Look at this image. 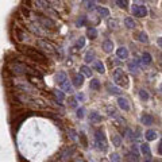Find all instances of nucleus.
Returning <instances> with one entry per match:
<instances>
[{"label": "nucleus", "instance_id": "1", "mask_svg": "<svg viewBox=\"0 0 162 162\" xmlns=\"http://www.w3.org/2000/svg\"><path fill=\"white\" fill-rule=\"evenodd\" d=\"M20 51L23 54H26L28 58H31V60H34L36 62H46V56L42 53V51H39L38 49H34V47H30V46H23L20 49Z\"/></svg>", "mask_w": 162, "mask_h": 162}, {"label": "nucleus", "instance_id": "2", "mask_svg": "<svg viewBox=\"0 0 162 162\" xmlns=\"http://www.w3.org/2000/svg\"><path fill=\"white\" fill-rule=\"evenodd\" d=\"M32 19H34L35 24H38L39 27H45V28H53L56 27L53 19H50L49 16L42 15V14H32Z\"/></svg>", "mask_w": 162, "mask_h": 162}, {"label": "nucleus", "instance_id": "3", "mask_svg": "<svg viewBox=\"0 0 162 162\" xmlns=\"http://www.w3.org/2000/svg\"><path fill=\"white\" fill-rule=\"evenodd\" d=\"M15 87L16 89L22 91L26 95H34L36 93V88L34 85H31L28 81H23V80H16L15 81Z\"/></svg>", "mask_w": 162, "mask_h": 162}, {"label": "nucleus", "instance_id": "4", "mask_svg": "<svg viewBox=\"0 0 162 162\" xmlns=\"http://www.w3.org/2000/svg\"><path fill=\"white\" fill-rule=\"evenodd\" d=\"M113 81L119 87H123V88L128 87V77L122 69H115L113 70Z\"/></svg>", "mask_w": 162, "mask_h": 162}, {"label": "nucleus", "instance_id": "5", "mask_svg": "<svg viewBox=\"0 0 162 162\" xmlns=\"http://www.w3.org/2000/svg\"><path fill=\"white\" fill-rule=\"evenodd\" d=\"M95 139H96V145L99 146V150H101V151H105L107 147H108V143H107V139H105V135L103 131H96V134H95Z\"/></svg>", "mask_w": 162, "mask_h": 162}, {"label": "nucleus", "instance_id": "6", "mask_svg": "<svg viewBox=\"0 0 162 162\" xmlns=\"http://www.w3.org/2000/svg\"><path fill=\"white\" fill-rule=\"evenodd\" d=\"M36 43H38V46H39V47H42L43 50H46L49 54H57V51H56V47H54V45H51V43L49 42V40H43V39H39Z\"/></svg>", "mask_w": 162, "mask_h": 162}, {"label": "nucleus", "instance_id": "7", "mask_svg": "<svg viewBox=\"0 0 162 162\" xmlns=\"http://www.w3.org/2000/svg\"><path fill=\"white\" fill-rule=\"evenodd\" d=\"M132 14L138 18H145L147 15V8L142 4H135L132 7Z\"/></svg>", "mask_w": 162, "mask_h": 162}, {"label": "nucleus", "instance_id": "8", "mask_svg": "<svg viewBox=\"0 0 162 162\" xmlns=\"http://www.w3.org/2000/svg\"><path fill=\"white\" fill-rule=\"evenodd\" d=\"M141 151L145 154V156H147V161L146 162L151 161V150H150V146L147 145V143H142V145H141Z\"/></svg>", "mask_w": 162, "mask_h": 162}, {"label": "nucleus", "instance_id": "9", "mask_svg": "<svg viewBox=\"0 0 162 162\" xmlns=\"http://www.w3.org/2000/svg\"><path fill=\"white\" fill-rule=\"evenodd\" d=\"M117 104H119V107L123 109V111H130V104H128L127 99L119 97V99H117Z\"/></svg>", "mask_w": 162, "mask_h": 162}, {"label": "nucleus", "instance_id": "10", "mask_svg": "<svg viewBox=\"0 0 162 162\" xmlns=\"http://www.w3.org/2000/svg\"><path fill=\"white\" fill-rule=\"evenodd\" d=\"M116 56L119 57V58H122V60H127L128 58V50L126 49V47H119V49L116 50Z\"/></svg>", "mask_w": 162, "mask_h": 162}, {"label": "nucleus", "instance_id": "11", "mask_svg": "<svg viewBox=\"0 0 162 162\" xmlns=\"http://www.w3.org/2000/svg\"><path fill=\"white\" fill-rule=\"evenodd\" d=\"M141 122L142 124H146V126H151L154 123V117L151 115H149V113H145L142 117H141Z\"/></svg>", "mask_w": 162, "mask_h": 162}, {"label": "nucleus", "instance_id": "12", "mask_svg": "<svg viewBox=\"0 0 162 162\" xmlns=\"http://www.w3.org/2000/svg\"><path fill=\"white\" fill-rule=\"evenodd\" d=\"M84 84V76L81 75V73H79V75H76L75 77H73V85L80 88L81 85Z\"/></svg>", "mask_w": 162, "mask_h": 162}, {"label": "nucleus", "instance_id": "13", "mask_svg": "<svg viewBox=\"0 0 162 162\" xmlns=\"http://www.w3.org/2000/svg\"><path fill=\"white\" fill-rule=\"evenodd\" d=\"M103 50H104L105 53H111L113 50V42H111L109 39H105L104 42H103Z\"/></svg>", "mask_w": 162, "mask_h": 162}, {"label": "nucleus", "instance_id": "14", "mask_svg": "<svg viewBox=\"0 0 162 162\" xmlns=\"http://www.w3.org/2000/svg\"><path fill=\"white\" fill-rule=\"evenodd\" d=\"M87 35H88V38H91V39H96L97 38V30L95 27H88Z\"/></svg>", "mask_w": 162, "mask_h": 162}, {"label": "nucleus", "instance_id": "15", "mask_svg": "<svg viewBox=\"0 0 162 162\" xmlns=\"http://www.w3.org/2000/svg\"><path fill=\"white\" fill-rule=\"evenodd\" d=\"M137 39L139 40V42H142V43H147V42H149V36H147V34H146L145 31L138 32V34H137Z\"/></svg>", "mask_w": 162, "mask_h": 162}, {"label": "nucleus", "instance_id": "16", "mask_svg": "<svg viewBox=\"0 0 162 162\" xmlns=\"http://www.w3.org/2000/svg\"><path fill=\"white\" fill-rule=\"evenodd\" d=\"M145 138H146V141H154V139L157 138V131H154V130H147L146 134H145Z\"/></svg>", "mask_w": 162, "mask_h": 162}, {"label": "nucleus", "instance_id": "17", "mask_svg": "<svg viewBox=\"0 0 162 162\" xmlns=\"http://www.w3.org/2000/svg\"><path fill=\"white\" fill-rule=\"evenodd\" d=\"M93 69L97 70L99 73H104V65H103L101 61H93Z\"/></svg>", "mask_w": 162, "mask_h": 162}, {"label": "nucleus", "instance_id": "18", "mask_svg": "<svg viewBox=\"0 0 162 162\" xmlns=\"http://www.w3.org/2000/svg\"><path fill=\"white\" fill-rule=\"evenodd\" d=\"M61 88H62V91L68 92V93H72L73 92V87L70 85V81H68V80H66L64 84H61Z\"/></svg>", "mask_w": 162, "mask_h": 162}, {"label": "nucleus", "instance_id": "19", "mask_svg": "<svg viewBox=\"0 0 162 162\" xmlns=\"http://www.w3.org/2000/svg\"><path fill=\"white\" fill-rule=\"evenodd\" d=\"M128 69H130L131 72H138L139 70V62L137 60L131 61L130 64H128Z\"/></svg>", "mask_w": 162, "mask_h": 162}, {"label": "nucleus", "instance_id": "20", "mask_svg": "<svg viewBox=\"0 0 162 162\" xmlns=\"http://www.w3.org/2000/svg\"><path fill=\"white\" fill-rule=\"evenodd\" d=\"M80 70H81V75H84L85 77H92V70H91L89 68H88L87 65H83V66H81Z\"/></svg>", "mask_w": 162, "mask_h": 162}, {"label": "nucleus", "instance_id": "21", "mask_svg": "<svg viewBox=\"0 0 162 162\" xmlns=\"http://www.w3.org/2000/svg\"><path fill=\"white\" fill-rule=\"evenodd\" d=\"M16 38L19 42H23V40H26V38H27V34H26L24 31H20L19 28H16Z\"/></svg>", "mask_w": 162, "mask_h": 162}, {"label": "nucleus", "instance_id": "22", "mask_svg": "<svg viewBox=\"0 0 162 162\" xmlns=\"http://www.w3.org/2000/svg\"><path fill=\"white\" fill-rule=\"evenodd\" d=\"M142 61H143V64H146V65H150L153 62L151 60V56H150V53H143L142 54Z\"/></svg>", "mask_w": 162, "mask_h": 162}, {"label": "nucleus", "instance_id": "23", "mask_svg": "<svg viewBox=\"0 0 162 162\" xmlns=\"http://www.w3.org/2000/svg\"><path fill=\"white\" fill-rule=\"evenodd\" d=\"M89 119H91L92 122H97V123H99V122L103 120V117H101V115H100L99 112H92L91 116H89Z\"/></svg>", "mask_w": 162, "mask_h": 162}, {"label": "nucleus", "instance_id": "24", "mask_svg": "<svg viewBox=\"0 0 162 162\" xmlns=\"http://www.w3.org/2000/svg\"><path fill=\"white\" fill-rule=\"evenodd\" d=\"M124 24H126L127 28H135L137 26H135V22L132 20V18H126L124 19Z\"/></svg>", "mask_w": 162, "mask_h": 162}, {"label": "nucleus", "instance_id": "25", "mask_svg": "<svg viewBox=\"0 0 162 162\" xmlns=\"http://www.w3.org/2000/svg\"><path fill=\"white\" fill-rule=\"evenodd\" d=\"M91 88H92V89H95V91H99V89H100V81L96 80V79H92Z\"/></svg>", "mask_w": 162, "mask_h": 162}, {"label": "nucleus", "instance_id": "26", "mask_svg": "<svg viewBox=\"0 0 162 162\" xmlns=\"http://www.w3.org/2000/svg\"><path fill=\"white\" fill-rule=\"evenodd\" d=\"M96 10L100 12V15L103 16H109V11L105 8V7H96Z\"/></svg>", "mask_w": 162, "mask_h": 162}, {"label": "nucleus", "instance_id": "27", "mask_svg": "<svg viewBox=\"0 0 162 162\" xmlns=\"http://www.w3.org/2000/svg\"><path fill=\"white\" fill-rule=\"evenodd\" d=\"M65 81H66V73L61 72L60 75L57 76V83H60V85H61V84H64Z\"/></svg>", "mask_w": 162, "mask_h": 162}, {"label": "nucleus", "instance_id": "28", "mask_svg": "<svg viewBox=\"0 0 162 162\" xmlns=\"http://www.w3.org/2000/svg\"><path fill=\"white\" fill-rule=\"evenodd\" d=\"M139 97H141V100L146 101V100H149V93H147L145 89H141L139 91Z\"/></svg>", "mask_w": 162, "mask_h": 162}, {"label": "nucleus", "instance_id": "29", "mask_svg": "<svg viewBox=\"0 0 162 162\" xmlns=\"http://www.w3.org/2000/svg\"><path fill=\"white\" fill-rule=\"evenodd\" d=\"M93 60H95V54H93V51H92V50H89L85 54V62H92Z\"/></svg>", "mask_w": 162, "mask_h": 162}, {"label": "nucleus", "instance_id": "30", "mask_svg": "<svg viewBox=\"0 0 162 162\" xmlns=\"http://www.w3.org/2000/svg\"><path fill=\"white\" fill-rule=\"evenodd\" d=\"M126 160H127V161H130V162H138V156H137V154H131V153H128Z\"/></svg>", "mask_w": 162, "mask_h": 162}, {"label": "nucleus", "instance_id": "31", "mask_svg": "<svg viewBox=\"0 0 162 162\" xmlns=\"http://www.w3.org/2000/svg\"><path fill=\"white\" fill-rule=\"evenodd\" d=\"M108 89H109V92H111V93H113V95H120V93H122L119 88L112 87V85H108Z\"/></svg>", "mask_w": 162, "mask_h": 162}, {"label": "nucleus", "instance_id": "32", "mask_svg": "<svg viewBox=\"0 0 162 162\" xmlns=\"http://www.w3.org/2000/svg\"><path fill=\"white\" fill-rule=\"evenodd\" d=\"M112 142H113V145L117 146V147H119V146L122 145V139H120L119 137H117V135H113V137H112Z\"/></svg>", "mask_w": 162, "mask_h": 162}, {"label": "nucleus", "instance_id": "33", "mask_svg": "<svg viewBox=\"0 0 162 162\" xmlns=\"http://www.w3.org/2000/svg\"><path fill=\"white\" fill-rule=\"evenodd\" d=\"M109 161L111 162H120V157H119V154H111L109 156Z\"/></svg>", "mask_w": 162, "mask_h": 162}, {"label": "nucleus", "instance_id": "34", "mask_svg": "<svg viewBox=\"0 0 162 162\" xmlns=\"http://www.w3.org/2000/svg\"><path fill=\"white\" fill-rule=\"evenodd\" d=\"M54 93H56V96H57V99L60 101H62L65 99V95H64V92H62V91H54Z\"/></svg>", "mask_w": 162, "mask_h": 162}, {"label": "nucleus", "instance_id": "35", "mask_svg": "<svg viewBox=\"0 0 162 162\" xmlns=\"http://www.w3.org/2000/svg\"><path fill=\"white\" fill-rule=\"evenodd\" d=\"M84 45H85V38H83V36H81V38L77 40L76 47H77V49H81V47H84Z\"/></svg>", "mask_w": 162, "mask_h": 162}, {"label": "nucleus", "instance_id": "36", "mask_svg": "<svg viewBox=\"0 0 162 162\" xmlns=\"http://www.w3.org/2000/svg\"><path fill=\"white\" fill-rule=\"evenodd\" d=\"M84 112H85V109H84V108H79V109H77V117H79V119H83Z\"/></svg>", "mask_w": 162, "mask_h": 162}, {"label": "nucleus", "instance_id": "37", "mask_svg": "<svg viewBox=\"0 0 162 162\" xmlns=\"http://www.w3.org/2000/svg\"><path fill=\"white\" fill-rule=\"evenodd\" d=\"M80 139H81V142H83V145H84V147H87V138H85V134H84V132H81L80 134Z\"/></svg>", "mask_w": 162, "mask_h": 162}, {"label": "nucleus", "instance_id": "38", "mask_svg": "<svg viewBox=\"0 0 162 162\" xmlns=\"http://www.w3.org/2000/svg\"><path fill=\"white\" fill-rule=\"evenodd\" d=\"M87 23V18L85 16H83V18H80V19L79 20H77V26H84V24H85Z\"/></svg>", "mask_w": 162, "mask_h": 162}, {"label": "nucleus", "instance_id": "39", "mask_svg": "<svg viewBox=\"0 0 162 162\" xmlns=\"http://www.w3.org/2000/svg\"><path fill=\"white\" fill-rule=\"evenodd\" d=\"M116 4L119 6L120 8H126V7H127V2H120V0H117Z\"/></svg>", "mask_w": 162, "mask_h": 162}, {"label": "nucleus", "instance_id": "40", "mask_svg": "<svg viewBox=\"0 0 162 162\" xmlns=\"http://www.w3.org/2000/svg\"><path fill=\"white\" fill-rule=\"evenodd\" d=\"M85 4H87V7H88L89 10H91V8H96V7H95V3H93V2H87Z\"/></svg>", "mask_w": 162, "mask_h": 162}, {"label": "nucleus", "instance_id": "41", "mask_svg": "<svg viewBox=\"0 0 162 162\" xmlns=\"http://www.w3.org/2000/svg\"><path fill=\"white\" fill-rule=\"evenodd\" d=\"M126 132H127V138H128V139H132V132H131V130H128V128H127Z\"/></svg>", "mask_w": 162, "mask_h": 162}, {"label": "nucleus", "instance_id": "42", "mask_svg": "<svg viewBox=\"0 0 162 162\" xmlns=\"http://www.w3.org/2000/svg\"><path fill=\"white\" fill-rule=\"evenodd\" d=\"M77 99H79V100H81V101H83L84 99H85V96H84L83 93H79V95H77Z\"/></svg>", "mask_w": 162, "mask_h": 162}, {"label": "nucleus", "instance_id": "43", "mask_svg": "<svg viewBox=\"0 0 162 162\" xmlns=\"http://www.w3.org/2000/svg\"><path fill=\"white\" fill-rule=\"evenodd\" d=\"M158 153L162 156V139H161V142H160V146H158Z\"/></svg>", "mask_w": 162, "mask_h": 162}, {"label": "nucleus", "instance_id": "44", "mask_svg": "<svg viewBox=\"0 0 162 162\" xmlns=\"http://www.w3.org/2000/svg\"><path fill=\"white\" fill-rule=\"evenodd\" d=\"M157 42H158V45H160V46L162 47V38H158V39H157Z\"/></svg>", "mask_w": 162, "mask_h": 162}, {"label": "nucleus", "instance_id": "45", "mask_svg": "<svg viewBox=\"0 0 162 162\" xmlns=\"http://www.w3.org/2000/svg\"><path fill=\"white\" fill-rule=\"evenodd\" d=\"M109 26H116V22H109Z\"/></svg>", "mask_w": 162, "mask_h": 162}, {"label": "nucleus", "instance_id": "46", "mask_svg": "<svg viewBox=\"0 0 162 162\" xmlns=\"http://www.w3.org/2000/svg\"><path fill=\"white\" fill-rule=\"evenodd\" d=\"M161 91H162V85H161Z\"/></svg>", "mask_w": 162, "mask_h": 162}]
</instances>
